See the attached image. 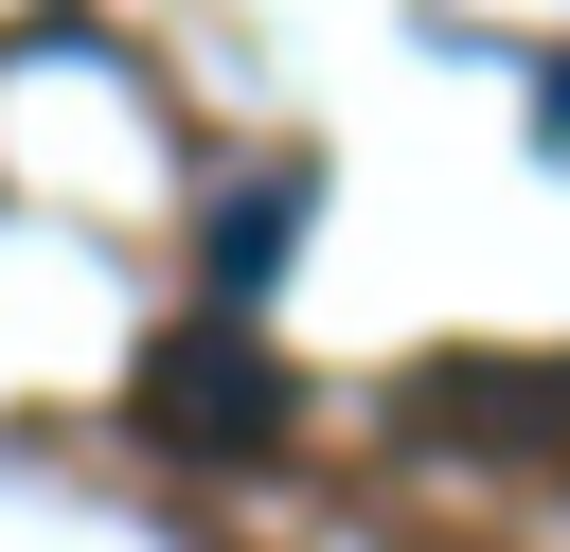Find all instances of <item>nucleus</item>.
Returning a JSON list of instances; mask_svg holds the SVG:
<instances>
[{"instance_id":"f257e3e1","label":"nucleus","mask_w":570,"mask_h":552,"mask_svg":"<svg viewBox=\"0 0 570 552\" xmlns=\"http://www.w3.org/2000/svg\"><path fill=\"white\" fill-rule=\"evenodd\" d=\"M285 356L249 338V303H196V321H160L142 356H125V427L142 445H178V463H267L285 445Z\"/></svg>"},{"instance_id":"f03ea898","label":"nucleus","mask_w":570,"mask_h":552,"mask_svg":"<svg viewBox=\"0 0 570 552\" xmlns=\"http://www.w3.org/2000/svg\"><path fill=\"white\" fill-rule=\"evenodd\" d=\"M303 214H321V160L232 178V196L196 214V303H267V285H285V249H303Z\"/></svg>"}]
</instances>
